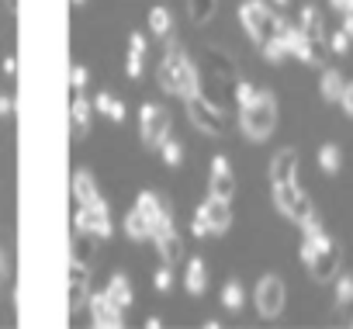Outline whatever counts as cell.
I'll list each match as a JSON object with an SVG mask.
<instances>
[{
    "label": "cell",
    "mask_w": 353,
    "mask_h": 329,
    "mask_svg": "<svg viewBox=\"0 0 353 329\" xmlns=\"http://www.w3.org/2000/svg\"><path fill=\"white\" fill-rule=\"evenodd\" d=\"M336 308L339 312L353 308V274H336Z\"/></svg>",
    "instance_id": "f546056e"
},
{
    "label": "cell",
    "mask_w": 353,
    "mask_h": 329,
    "mask_svg": "<svg viewBox=\"0 0 353 329\" xmlns=\"http://www.w3.org/2000/svg\"><path fill=\"white\" fill-rule=\"evenodd\" d=\"M111 104H114V97H111L108 90H101V94L94 97V111H97V114H108V111H111Z\"/></svg>",
    "instance_id": "60d3db41"
},
{
    "label": "cell",
    "mask_w": 353,
    "mask_h": 329,
    "mask_svg": "<svg viewBox=\"0 0 353 329\" xmlns=\"http://www.w3.org/2000/svg\"><path fill=\"white\" fill-rule=\"evenodd\" d=\"M222 170H229V159L225 156H215L212 159V174H222Z\"/></svg>",
    "instance_id": "7dc6e473"
},
{
    "label": "cell",
    "mask_w": 353,
    "mask_h": 329,
    "mask_svg": "<svg viewBox=\"0 0 353 329\" xmlns=\"http://www.w3.org/2000/svg\"><path fill=\"white\" fill-rule=\"evenodd\" d=\"M8 270H11V260H8V250H0V284H4V277H8Z\"/></svg>",
    "instance_id": "bcb514c9"
},
{
    "label": "cell",
    "mask_w": 353,
    "mask_h": 329,
    "mask_svg": "<svg viewBox=\"0 0 353 329\" xmlns=\"http://www.w3.org/2000/svg\"><path fill=\"white\" fill-rule=\"evenodd\" d=\"M159 156H163V163H166V167H181V163H184V146L181 142H176L173 135H166L163 142H159Z\"/></svg>",
    "instance_id": "4dcf8cb0"
},
{
    "label": "cell",
    "mask_w": 353,
    "mask_h": 329,
    "mask_svg": "<svg viewBox=\"0 0 353 329\" xmlns=\"http://www.w3.org/2000/svg\"><path fill=\"white\" fill-rule=\"evenodd\" d=\"M135 208L149 219V226H152V239H159V236H166V232L173 229V212H170V201H166L163 195H156V191H142L139 201H135Z\"/></svg>",
    "instance_id": "5b68a950"
},
{
    "label": "cell",
    "mask_w": 353,
    "mask_h": 329,
    "mask_svg": "<svg viewBox=\"0 0 353 329\" xmlns=\"http://www.w3.org/2000/svg\"><path fill=\"white\" fill-rule=\"evenodd\" d=\"M343 32L350 35V42H353V8L350 11H343Z\"/></svg>",
    "instance_id": "f6af8a7d"
},
{
    "label": "cell",
    "mask_w": 353,
    "mask_h": 329,
    "mask_svg": "<svg viewBox=\"0 0 353 329\" xmlns=\"http://www.w3.org/2000/svg\"><path fill=\"white\" fill-rule=\"evenodd\" d=\"M332 8H336V11H350L353 0H332Z\"/></svg>",
    "instance_id": "681fc988"
},
{
    "label": "cell",
    "mask_w": 353,
    "mask_h": 329,
    "mask_svg": "<svg viewBox=\"0 0 353 329\" xmlns=\"http://www.w3.org/2000/svg\"><path fill=\"white\" fill-rule=\"evenodd\" d=\"M4 73H11V77L18 73V59L14 56H4Z\"/></svg>",
    "instance_id": "c3c4849f"
},
{
    "label": "cell",
    "mask_w": 353,
    "mask_h": 329,
    "mask_svg": "<svg viewBox=\"0 0 353 329\" xmlns=\"http://www.w3.org/2000/svg\"><path fill=\"white\" fill-rule=\"evenodd\" d=\"M87 80H90V73H87V66H73V70H70V87H73V94H83V87H87Z\"/></svg>",
    "instance_id": "d590c367"
},
{
    "label": "cell",
    "mask_w": 353,
    "mask_h": 329,
    "mask_svg": "<svg viewBox=\"0 0 353 329\" xmlns=\"http://www.w3.org/2000/svg\"><path fill=\"white\" fill-rule=\"evenodd\" d=\"M339 263H343V250H339L336 239H329V246H322L305 267H308V277H312V281L325 284V281H332V277L339 274Z\"/></svg>",
    "instance_id": "8fae6325"
},
{
    "label": "cell",
    "mask_w": 353,
    "mask_h": 329,
    "mask_svg": "<svg viewBox=\"0 0 353 329\" xmlns=\"http://www.w3.org/2000/svg\"><path fill=\"white\" fill-rule=\"evenodd\" d=\"M274 4H281V8H284V4H288V0H274Z\"/></svg>",
    "instance_id": "f5cc1de1"
},
{
    "label": "cell",
    "mask_w": 353,
    "mask_h": 329,
    "mask_svg": "<svg viewBox=\"0 0 353 329\" xmlns=\"http://www.w3.org/2000/svg\"><path fill=\"white\" fill-rule=\"evenodd\" d=\"M184 288H188V295H205V288H208V270H205V260H201V257L188 260Z\"/></svg>",
    "instance_id": "ffe728a7"
},
{
    "label": "cell",
    "mask_w": 353,
    "mask_h": 329,
    "mask_svg": "<svg viewBox=\"0 0 353 329\" xmlns=\"http://www.w3.org/2000/svg\"><path fill=\"white\" fill-rule=\"evenodd\" d=\"M343 87H346V80H343L339 70H322V80H319L322 101H339L343 97Z\"/></svg>",
    "instance_id": "603a6c76"
},
{
    "label": "cell",
    "mask_w": 353,
    "mask_h": 329,
    "mask_svg": "<svg viewBox=\"0 0 353 329\" xmlns=\"http://www.w3.org/2000/svg\"><path fill=\"white\" fill-rule=\"evenodd\" d=\"M156 246H159V257H163V263H170V267L184 260V239L176 236L173 229H170L166 236H159V239H156Z\"/></svg>",
    "instance_id": "44dd1931"
},
{
    "label": "cell",
    "mask_w": 353,
    "mask_h": 329,
    "mask_svg": "<svg viewBox=\"0 0 353 329\" xmlns=\"http://www.w3.org/2000/svg\"><path fill=\"white\" fill-rule=\"evenodd\" d=\"M201 212H205V219H208V226H212L215 236H225L229 232V226H232V205H229V198L208 195L205 205H201Z\"/></svg>",
    "instance_id": "4fadbf2b"
},
{
    "label": "cell",
    "mask_w": 353,
    "mask_h": 329,
    "mask_svg": "<svg viewBox=\"0 0 353 329\" xmlns=\"http://www.w3.org/2000/svg\"><path fill=\"white\" fill-rule=\"evenodd\" d=\"M11 114H14V97L0 94V118H11Z\"/></svg>",
    "instance_id": "ee69618b"
},
{
    "label": "cell",
    "mask_w": 353,
    "mask_h": 329,
    "mask_svg": "<svg viewBox=\"0 0 353 329\" xmlns=\"http://www.w3.org/2000/svg\"><path fill=\"white\" fill-rule=\"evenodd\" d=\"M90 118H94V104L83 97V94H73V104H70V121H73V139H83L90 132Z\"/></svg>",
    "instance_id": "2e32d148"
},
{
    "label": "cell",
    "mask_w": 353,
    "mask_h": 329,
    "mask_svg": "<svg viewBox=\"0 0 353 329\" xmlns=\"http://www.w3.org/2000/svg\"><path fill=\"white\" fill-rule=\"evenodd\" d=\"M208 66H212V73H215L219 80H232V83H236V63H232L222 49H215V46L208 49Z\"/></svg>",
    "instance_id": "cb8c5ba5"
},
{
    "label": "cell",
    "mask_w": 353,
    "mask_h": 329,
    "mask_svg": "<svg viewBox=\"0 0 353 329\" xmlns=\"http://www.w3.org/2000/svg\"><path fill=\"white\" fill-rule=\"evenodd\" d=\"M191 232H194L198 239L212 236V226H208V219H205V212H201V208H198V215H194V222H191Z\"/></svg>",
    "instance_id": "8d00e7d4"
},
{
    "label": "cell",
    "mask_w": 353,
    "mask_h": 329,
    "mask_svg": "<svg viewBox=\"0 0 353 329\" xmlns=\"http://www.w3.org/2000/svg\"><path fill=\"white\" fill-rule=\"evenodd\" d=\"M94 250H97V236H90V232H77V236H73V257H70V260H77V263H87V267H90Z\"/></svg>",
    "instance_id": "4316f807"
},
{
    "label": "cell",
    "mask_w": 353,
    "mask_h": 329,
    "mask_svg": "<svg viewBox=\"0 0 353 329\" xmlns=\"http://www.w3.org/2000/svg\"><path fill=\"white\" fill-rule=\"evenodd\" d=\"M73 4H77V8H83V4H87V0H73Z\"/></svg>",
    "instance_id": "816d5d0a"
},
{
    "label": "cell",
    "mask_w": 353,
    "mask_h": 329,
    "mask_svg": "<svg viewBox=\"0 0 353 329\" xmlns=\"http://www.w3.org/2000/svg\"><path fill=\"white\" fill-rule=\"evenodd\" d=\"M239 125H243V132H246L253 142L270 139V132L277 128V97H274L270 90H260L256 101H253L250 108H243Z\"/></svg>",
    "instance_id": "7a4b0ae2"
},
{
    "label": "cell",
    "mask_w": 353,
    "mask_h": 329,
    "mask_svg": "<svg viewBox=\"0 0 353 329\" xmlns=\"http://www.w3.org/2000/svg\"><path fill=\"white\" fill-rule=\"evenodd\" d=\"M73 229H77V232H90V236H97V239H108V236L114 232L111 215H108V205L77 208V215H73Z\"/></svg>",
    "instance_id": "30bf717a"
},
{
    "label": "cell",
    "mask_w": 353,
    "mask_h": 329,
    "mask_svg": "<svg viewBox=\"0 0 353 329\" xmlns=\"http://www.w3.org/2000/svg\"><path fill=\"white\" fill-rule=\"evenodd\" d=\"M184 104H188L191 121H194L205 135H222V132H225V114H222V108H219L215 101H208V97L194 94V97H191V101H184Z\"/></svg>",
    "instance_id": "8992f818"
},
{
    "label": "cell",
    "mask_w": 353,
    "mask_h": 329,
    "mask_svg": "<svg viewBox=\"0 0 353 329\" xmlns=\"http://www.w3.org/2000/svg\"><path fill=\"white\" fill-rule=\"evenodd\" d=\"M125 232H128V239H152V226H149V219L139 208H132L125 215Z\"/></svg>",
    "instance_id": "484cf974"
},
{
    "label": "cell",
    "mask_w": 353,
    "mask_h": 329,
    "mask_svg": "<svg viewBox=\"0 0 353 329\" xmlns=\"http://www.w3.org/2000/svg\"><path fill=\"white\" fill-rule=\"evenodd\" d=\"M4 4H8V11H11V14L18 11V0H4Z\"/></svg>",
    "instance_id": "f907efd6"
},
{
    "label": "cell",
    "mask_w": 353,
    "mask_h": 329,
    "mask_svg": "<svg viewBox=\"0 0 353 329\" xmlns=\"http://www.w3.org/2000/svg\"><path fill=\"white\" fill-rule=\"evenodd\" d=\"M329 46H332V52H336V56H346V49H350V35H346V32H332Z\"/></svg>",
    "instance_id": "74e56055"
},
{
    "label": "cell",
    "mask_w": 353,
    "mask_h": 329,
    "mask_svg": "<svg viewBox=\"0 0 353 329\" xmlns=\"http://www.w3.org/2000/svg\"><path fill=\"white\" fill-rule=\"evenodd\" d=\"M149 32L156 35V39H170V32H173V18H170V11L166 8H152L149 11Z\"/></svg>",
    "instance_id": "83f0119b"
},
{
    "label": "cell",
    "mask_w": 353,
    "mask_h": 329,
    "mask_svg": "<svg viewBox=\"0 0 353 329\" xmlns=\"http://www.w3.org/2000/svg\"><path fill=\"white\" fill-rule=\"evenodd\" d=\"M108 118H111V121H125V118H128L125 101H114V104H111V111H108Z\"/></svg>",
    "instance_id": "7bdbcfd3"
},
{
    "label": "cell",
    "mask_w": 353,
    "mask_h": 329,
    "mask_svg": "<svg viewBox=\"0 0 353 329\" xmlns=\"http://www.w3.org/2000/svg\"><path fill=\"white\" fill-rule=\"evenodd\" d=\"M319 170H322L325 177H336V174L343 170V149H339L336 142H325V146L319 149Z\"/></svg>",
    "instance_id": "7402d4cb"
},
{
    "label": "cell",
    "mask_w": 353,
    "mask_h": 329,
    "mask_svg": "<svg viewBox=\"0 0 353 329\" xmlns=\"http://www.w3.org/2000/svg\"><path fill=\"white\" fill-rule=\"evenodd\" d=\"M239 21H243V28L250 32V39L256 46H263L267 39H274L277 28H281V18L263 4V0H243V4H239Z\"/></svg>",
    "instance_id": "3957f363"
},
{
    "label": "cell",
    "mask_w": 353,
    "mask_h": 329,
    "mask_svg": "<svg viewBox=\"0 0 353 329\" xmlns=\"http://www.w3.org/2000/svg\"><path fill=\"white\" fill-rule=\"evenodd\" d=\"M281 35H284V42H288V56H298L301 63H308V66H319L322 59H319V42H312L298 25H291V21H281V28H277Z\"/></svg>",
    "instance_id": "9c48e42d"
},
{
    "label": "cell",
    "mask_w": 353,
    "mask_h": 329,
    "mask_svg": "<svg viewBox=\"0 0 353 329\" xmlns=\"http://www.w3.org/2000/svg\"><path fill=\"white\" fill-rule=\"evenodd\" d=\"M152 288H156V291H170V288H173V274H170V263L156 267V274H152Z\"/></svg>",
    "instance_id": "e575fe53"
},
{
    "label": "cell",
    "mask_w": 353,
    "mask_h": 329,
    "mask_svg": "<svg viewBox=\"0 0 353 329\" xmlns=\"http://www.w3.org/2000/svg\"><path fill=\"white\" fill-rule=\"evenodd\" d=\"M350 326H353V315H350Z\"/></svg>",
    "instance_id": "db71d44e"
},
{
    "label": "cell",
    "mask_w": 353,
    "mask_h": 329,
    "mask_svg": "<svg viewBox=\"0 0 353 329\" xmlns=\"http://www.w3.org/2000/svg\"><path fill=\"white\" fill-rule=\"evenodd\" d=\"M260 49H263V59H267V63H274V66H277V63H284V56H288V42H284V35H281V32H277L274 39H267Z\"/></svg>",
    "instance_id": "1f68e13d"
},
{
    "label": "cell",
    "mask_w": 353,
    "mask_h": 329,
    "mask_svg": "<svg viewBox=\"0 0 353 329\" xmlns=\"http://www.w3.org/2000/svg\"><path fill=\"white\" fill-rule=\"evenodd\" d=\"M73 198H77L80 208L104 205V201H101V191H97V184H94V177H90L87 170H77V174H73Z\"/></svg>",
    "instance_id": "e0dca14e"
},
{
    "label": "cell",
    "mask_w": 353,
    "mask_h": 329,
    "mask_svg": "<svg viewBox=\"0 0 353 329\" xmlns=\"http://www.w3.org/2000/svg\"><path fill=\"white\" fill-rule=\"evenodd\" d=\"M125 73H128L132 80H139V77H142V56L128 52V59H125Z\"/></svg>",
    "instance_id": "f35d334b"
},
{
    "label": "cell",
    "mask_w": 353,
    "mask_h": 329,
    "mask_svg": "<svg viewBox=\"0 0 353 329\" xmlns=\"http://www.w3.org/2000/svg\"><path fill=\"white\" fill-rule=\"evenodd\" d=\"M87 284H90V267L70 260V308H73V312L87 305V298H90V295H87Z\"/></svg>",
    "instance_id": "5bb4252c"
},
{
    "label": "cell",
    "mask_w": 353,
    "mask_h": 329,
    "mask_svg": "<svg viewBox=\"0 0 353 329\" xmlns=\"http://www.w3.org/2000/svg\"><path fill=\"white\" fill-rule=\"evenodd\" d=\"M128 52L145 56V35H142V32H132V35H128Z\"/></svg>",
    "instance_id": "ab89813d"
},
{
    "label": "cell",
    "mask_w": 353,
    "mask_h": 329,
    "mask_svg": "<svg viewBox=\"0 0 353 329\" xmlns=\"http://www.w3.org/2000/svg\"><path fill=\"white\" fill-rule=\"evenodd\" d=\"M284 298H288V291H284V281L281 277H274V274L260 277V284L253 291V301H256V312L263 319H277L284 312Z\"/></svg>",
    "instance_id": "52a82bcc"
},
{
    "label": "cell",
    "mask_w": 353,
    "mask_h": 329,
    "mask_svg": "<svg viewBox=\"0 0 353 329\" xmlns=\"http://www.w3.org/2000/svg\"><path fill=\"white\" fill-rule=\"evenodd\" d=\"M274 205H277V212H284L291 222H305L308 215H315V208H312V198L301 191V184L298 181H291V184H274Z\"/></svg>",
    "instance_id": "277c9868"
},
{
    "label": "cell",
    "mask_w": 353,
    "mask_h": 329,
    "mask_svg": "<svg viewBox=\"0 0 353 329\" xmlns=\"http://www.w3.org/2000/svg\"><path fill=\"white\" fill-rule=\"evenodd\" d=\"M104 295L118 305V308H128L132 305V298H135V291H132V281H128V274H114L111 281H108V288H104Z\"/></svg>",
    "instance_id": "d6986e66"
},
{
    "label": "cell",
    "mask_w": 353,
    "mask_h": 329,
    "mask_svg": "<svg viewBox=\"0 0 353 329\" xmlns=\"http://www.w3.org/2000/svg\"><path fill=\"white\" fill-rule=\"evenodd\" d=\"M212 195H215V198H232V195H236V177H232V170L212 174Z\"/></svg>",
    "instance_id": "d6a6232c"
},
{
    "label": "cell",
    "mask_w": 353,
    "mask_h": 329,
    "mask_svg": "<svg viewBox=\"0 0 353 329\" xmlns=\"http://www.w3.org/2000/svg\"><path fill=\"white\" fill-rule=\"evenodd\" d=\"M139 125H142V142H145V149H159V142L170 135V111H166V108H156V104H142Z\"/></svg>",
    "instance_id": "ba28073f"
},
{
    "label": "cell",
    "mask_w": 353,
    "mask_h": 329,
    "mask_svg": "<svg viewBox=\"0 0 353 329\" xmlns=\"http://www.w3.org/2000/svg\"><path fill=\"white\" fill-rule=\"evenodd\" d=\"M219 11V0H188V14L194 25H208Z\"/></svg>",
    "instance_id": "f1b7e54d"
},
{
    "label": "cell",
    "mask_w": 353,
    "mask_h": 329,
    "mask_svg": "<svg viewBox=\"0 0 353 329\" xmlns=\"http://www.w3.org/2000/svg\"><path fill=\"white\" fill-rule=\"evenodd\" d=\"M222 305L229 308V312H243V301H246V291H243V281L239 277H229L225 284H222Z\"/></svg>",
    "instance_id": "d4e9b609"
},
{
    "label": "cell",
    "mask_w": 353,
    "mask_h": 329,
    "mask_svg": "<svg viewBox=\"0 0 353 329\" xmlns=\"http://www.w3.org/2000/svg\"><path fill=\"white\" fill-rule=\"evenodd\" d=\"M339 104H343L346 118H353V83H346V87H343V97H339Z\"/></svg>",
    "instance_id": "b9f144b4"
},
{
    "label": "cell",
    "mask_w": 353,
    "mask_h": 329,
    "mask_svg": "<svg viewBox=\"0 0 353 329\" xmlns=\"http://www.w3.org/2000/svg\"><path fill=\"white\" fill-rule=\"evenodd\" d=\"M159 83H163L166 94H176V97H184V101H191L194 94H201V80H198L194 63L188 59L184 46L173 42V39H170L166 52H163V63H159Z\"/></svg>",
    "instance_id": "6da1fadb"
},
{
    "label": "cell",
    "mask_w": 353,
    "mask_h": 329,
    "mask_svg": "<svg viewBox=\"0 0 353 329\" xmlns=\"http://www.w3.org/2000/svg\"><path fill=\"white\" fill-rule=\"evenodd\" d=\"M298 28H301L312 42L322 46V39H325V25H322V14H319L315 4H305V8H301V14H298Z\"/></svg>",
    "instance_id": "ac0fdd59"
},
{
    "label": "cell",
    "mask_w": 353,
    "mask_h": 329,
    "mask_svg": "<svg viewBox=\"0 0 353 329\" xmlns=\"http://www.w3.org/2000/svg\"><path fill=\"white\" fill-rule=\"evenodd\" d=\"M232 87H236L232 94H236V104H239V111H243V108H250V104L256 101V94H260V87H253V83H246V80H236Z\"/></svg>",
    "instance_id": "836d02e7"
},
{
    "label": "cell",
    "mask_w": 353,
    "mask_h": 329,
    "mask_svg": "<svg viewBox=\"0 0 353 329\" xmlns=\"http://www.w3.org/2000/svg\"><path fill=\"white\" fill-rule=\"evenodd\" d=\"M87 305H90V319H94L97 329H121L125 326V308H118L104 291L101 295H90Z\"/></svg>",
    "instance_id": "7c38bea8"
},
{
    "label": "cell",
    "mask_w": 353,
    "mask_h": 329,
    "mask_svg": "<svg viewBox=\"0 0 353 329\" xmlns=\"http://www.w3.org/2000/svg\"><path fill=\"white\" fill-rule=\"evenodd\" d=\"M270 181L274 184L298 181V152L294 149H277V156L270 159Z\"/></svg>",
    "instance_id": "9a60e30c"
}]
</instances>
